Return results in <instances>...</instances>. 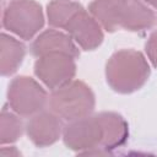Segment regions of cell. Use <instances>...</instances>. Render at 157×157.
<instances>
[{
  "label": "cell",
  "mask_w": 157,
  "mask_h": 157,
  "mask_svg": "<svg viewBox=\"0 0 157 157\" xmlns=\"http://www.w3.org/2000/svg\"><path fill=\"white\" fill-rule=\"evenodd\" d=\"M91 15L108 32L119 28L128 31H142L153 26L155 12L142 0L92 1L88 6Z\"/></svg>",
  "instance_id": "cell-1"
},
{
  "label": "cell",
  "mask_w": 157,
  "mask_h": 157,
  "mask_svg": "<svg viewBox=\"0 0 157 157\" xmlns=\"http://www.w3.org/2000/svg\"><path fill=\"white\" fill-rule=\"evenodd\" d=\"M150 74L145 58L135 50L117 52L107 63V81L113 90L129 93L139 90Z\"/></svg>",
  "instance_id": "cell-2"
},
{
  "label": "cell",
  "mask_w": 157,
  "mask_h": 157,
  "mask_svg": "<svg viewBox=\"0 0 157 157\" xmlns=\"http://www.w3.org/2000/svg\"><path fill=\"white\" fill-rule=\"evenodd\" d=\"M48 105L60 118L72 121L88 115L94 107V97L90 87L81 81L67 82L54 90Z\"/></svg>",
  "instance_id": "cell-3"
},
{
  "label": "cell",
  "mask_w": 157,
  "mask_h": 157,
  "mask_svg": "<svg viewBox=\"0 0 157 157\" xmlns=\"http://www.w3.org/2000/svg\"><path fill=\"white\" fill-rule=\"evenodd\" d=\"M2 25L23 39H31L43 26L40 5L34 0H13L5 10Z\"/></svg>",
  "instance_id": "cell-4"
},
{
  "label": "cell",
  "mask_w": 157,
  "mask_h": 157,
  "mask_svg": "<svg viewBox=\"0 0 157 157\" xmlns=\"http://www.w3.org/2000/svg\"><path fill=\"white\" fill-rule=\"evenodd\" d=\"M45 91L31 77H16L9 86V102L21 115L36 114L48 103Z\"/></svg>",
  "instance_id": "cell-5"
},
{
  "label": "cell",
  "mask_w": 157,
  "mask_h": 157,
  "mask_svg": "<svg viewBox=\"0 0 157 157\" xmlns=\"http://www.w3.org/2000/svg\"><path fill=\"white\" fill-rule=\"evenodd\" d=\"M34 72L52 91H54L70 82L74 76V58L65 54H48L39 56L34 65Z\"/></svg>",
  "instance_id": "cell-6"
},
{
  "label": "cell",
  "mask_w": 157,
  "mask_h": 157,
  "mask_svg": "<svg viewBox=\"0 0 157 157\" xmlns=\"http://www.w3.org/2000/svg\"><path fill=\"white\" fill-rule=\"evenodd\" d=\"M64 140L71 148L94 147L103 141V126L98 114L70 121L64 129Z\"/></svg>",
  "instance_id": "cell-7"
},
{
  "label": "cell",
  "mask_w": 157,
  "mask_h": 157,
  "mask_svg": "<svg viewBox=\"0 0 157 157\" xmlns=\"http://www.w3.org/2000/svg\"><path fill=\"white\" fill-rule=\"evenodd\" d=\"M71 38L85 50H92L102 43L103 34L99 23L93 16H90L85 10L77 13L65 28Z\"/></svg>",
  "instance_id": "cell-8"
},
{
  "label": "cell",
  "mask_w": 157,
  "mask_h": 157,
  "mask_svg": "<svg viewBox=\"0 0 157 157\" xmlns=\"http://www.w3.org/2000/svg\"><path fill=\"white\" fill-rule=\"evenodd\" d=\"M60 117L54 112H38L27 124V132L37 146L50 145L58 140L61 132Z\"/></svg>",
  "instance_id": "cell-9"
},
{
  "label": "cell",
  "mask_w": 157,
  "mask_h": 157,
  "mask_svg": "<svg viewBox=\"0 0 157 157\" xmlns=\"http://www.w3.org/2000/svg\"><path fill=\"white\" fill-rule=\"evenodd\" d=\"M31 52L36 56L48 54H65L71 58H77L80 52L71 38L55 29H49L42 33L32 44Z\"/></svg>",
  "instance_id": "cell-10"
},
{
  "label": "cell",
  "mask_w": 157,
  "mask_h": 157,
  "mask_svg": "<svg viewBox=\"0 0 157 157\" xmlns=\"http://www.w3.org/2000/svg\"><path fill=\"white\" fill-rule=\"evenodd\" d=\"M98 117L103 126L102 145L105 148H114L120 145L126 136V124L121 117L114 113H101Z\"/></svg>",
  "instance_id": "cell-11"
},
{
  "label": "cell",
  "mask_w": 157,
  "mask_h": 157,
  "mask_svg": "<svg viewBox=\"0 0 157 157\" xmlns=\"http://www.w3.org/2000/svg\"><path fill=\"white\" fill-rule=\"evenodd\" d=\"M82 6L69 0H54L48 4V18L53 27L66 28L74 17L82 11Z\"/></svg>",
  "instance_id": "cell-12"
},
{
  "label": "cell",
  "mask_w": 157,
  "mask_h": 157,
  "mask_svg": "<svg viewBox=\"0 0 157 157\" xmlns=\"http://www.w3.org/2000/svg\"><path fill=\"white\" fill-rule=\"evenodd\" d=\"M1 39L6 42L10 50L1 44V74L11 75L17 70V66L22 63L25 56V45L17 42L12 37H7L6 34H1Z\"/></svg>",
  "instance_id": "cell-13"
},
{
  "label": "cell",
  "mask_w": 157,
  "mask_h": 157,
  "mask_svg": "<svg viewBox=\"0 0 157 157\" xmlns=\"http://www.w3.org/2000/svg\"><path fill=\"white\" fill-rule=\"evenodd\" d=\"M146 52L153 65L157 67V32H153L146 43Z\"/></svg>",
  "instance_id": "cell-14"
},
{
  "label": "cell",
  "mask_w": 157,
  "mask_h": 157,
  "mask_svg": "<svg viewBox=\"0 0 157 157\" xmlns=\"http://www.w3.org/2000/svg\"><path fill=\"white\" fill-rule=\"evenodd\" d=\"M142 1H145L146 4H150L152 6H157V0H142Z\"/></svg>",
  "instance_id": "cell-15"
},
{
  "label": "cell",
  "mask_w": 157,
  "mask_h": 157,
  "mask_svg": "<svg viewBox=\"0 0 157 157\" xmlns=\"http://www.w3.org/2000/svg\"><path fill=\"white\" fill-rule=\"evenodd\" d=\"M97 1H109V2H113V1H119V0H97Z\"/></svg>",
  "instance_id": "cell-16"
}]
</instances>
